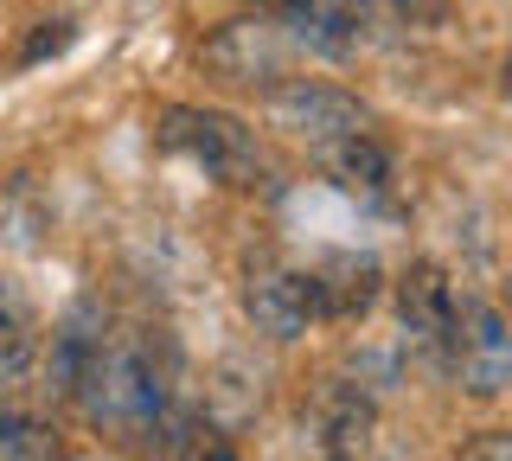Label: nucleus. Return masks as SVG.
<instances>
[{"mask_svg": "<svg viewBox=\"0 0 512 461\" xmlns=\"http://www.w3.org/2000/svg\"><path fill=\"white\" fill-rule=\"evenodd\" d=\"M455 461H512V436H506V429H480Z\"/></svg>", "mask_w": 512, "mask_h": 461, "instance_id": "obj_18", "label": "nucleus"}, {"mask_svg": "<svg viewBox=\"0 0 512 461\" xmlns=\"http://www.w3.org/2000/svg\"><path fill=\"white\" fill-rule=\"evenodd\" d=\"M269 20L282 26L288 52H314L333 65L365 45V0H276Z\"/></svg>", "mask_w": 512, "mask_h": 461, "instance_id": "obj_7", "label": "nucleus"}, {"mask_svg": "<svg viewBox=\"0 0 512 461\" xmlns=\"http://www.w3.org/2000/svg\"><path fill=\"white\" fill-rule=\"evenodd\" d=\"M320 167H327L346 193H384V186H391V154H384V141L372 129L320 141Z\"/></svg>", "mask_w": 512, "mask_h": 461, "instance_id": "obj_12", "label": "nucleus"}, {"mask_svg": "<svg viewBox=\"0 0 512 461\" xmlns=\"http://www.w3.org/2000/svg\"><path fill=\"white\" fill-rule=\"evenodd\" d=\"M391 13H397L404 26H423V33H429V26L448 20V0H391Z\"/></svg>", "mask_w": 512, "mask_h": 461, "instance_id": "obj_17", "label": "nucleus"}, {"mask_svg": "<svg viewBox=\"0 0 512 461\" xmlns=\"http://www.w3.org/2000/svg\"><path fill=\"white\" fill-rule=\"evenodd\" d=\"M173 378H180V353H173L167 327L109 321L71 404H84V417L116 429V436H148L173 410Z\"/></svg>", "mask_w": 512, "mask_h": 461, "instance_id": "obj_1", "label": "nucleus"}, {"mask_svg": "<svg viewBox=\"0 0 512 461\" xmlns=\"http://www.w3.org/2000/svg\"><path fill=\"white\" fill-rule=\"evenodd\" d=\"M256 7H276V0H256Z\"/></svg>", "mask_w": 512, "mask_h": 461, "instance_id": "obj_19", "label": "nucleus"}, {"mask_svg": "<svg viewBox=\"0 0 512 461\" xmlns=\"http://www.w3.org/2000/svg\"><path fill=\"white\" fill-rule=\"evenodd\" d=\"M39 359V314L20 295V282L0 276V385H20Z\"/></svg>", "mask_w": 512, "mask_h": 461, "instance_id": "obj_13", "label": "nucleus"}, {"mask_svg": "<svg viewBox=\"0 0 512 461\" xmlns=\"http://www.w3.org/2000/svg\"><path fill=\"white\" fill-rule=\"evenodd\" d=\"M314 423H320V442H327V461H352V455H365V442H372L378 410H372V397L359 385H327Z\"/></svg>", "mask_w": 512, "mask_h": 461, "instance_id": "obj_11", "label": "nucleus"}, {"mask_svg": "<svg viewBox=\"0 0 512 461\" xmlns=\"http://www.w3.org/2000/svg\"><path fill=\"white\" fill-rule=\"evenodd\" d=\"M448 372L461 378L474 397H500L512 385V333L506 314L493 301H474L455 327V346H448Z\"/></svg>", "mask_w": 512, "mask_h": 461, "instance_id": "obj_6", "label": "nucleus"}, {"mask_svg": "<svg viewBox=\"0 0 512 461\" xmlns=\"http://www.w3.org/2000/svg\"><path fill=\"white\" fill-rule=\"evenodd\" d=\"M244 314L263 340H301V333L314 327L308 269H256L244 282Z\"/></svg>", "mask_w": 512, "mask_h": 461, "instance_id": "obj_9", "label": "nucleus"}, {"mask_svg": "<svg viewBox=\"0 0 512 461\" xmlns=\"http://www.w3.org/2000/svg\"><path fill=\"white\" fill-rule=\"evenodd\" d=\"M397 321H404L410 346H423L436 365H448V346H455V327H461V301H455V282H448L442 263H410L397 276Z\"/></svg>", "mask_w": 512, "mask_h": 461, "instance_id": "obj_5", "label": "nucleus"}, {"mask_svg": "<svg viewBox=\"0 0 512 461\" xmlns=\"http://www.w3.org/2000/svg\"><path fill=\"white\" fill-rule=\"evenodd\" d=\"M103 327H109V308L96 295H84V301H71V308H64V321L52 333V353H45V385H52L58 397H77V385H84V365L96 353V340H103Z\"/></svg>", "mask_w": 512, "mask_h": 461, "instance_id": "obj_10", "label": "nucleus"}, {"mask_svg": "<svg viewBox=\"0 0 512 461\" xmlns=\"http://www.w3.org/2000/svg\"><path fill=\"white\" fill-rule=\"evenodd\" d=\"M148 436H154L160 461H237L231 436H224L212 417H199V410H167Z\"/></svg>", "mask_w": 512, "mask_h": 461, "instance_id": "obj_14", "label": "nucleus"}, {"mask_svg": "<svg viewBox=\"0 0 512 461\" xmlns=\"http://www.w3.org/2000/svg\"><path fill=\"white\" fill-rule=\"evenodd\" d=\"M308 295H314V321H365L384 295V269L359 250H333L308 269Z\"/></svg>", "mask_w": 512, "mask_h": 461, "instance_id": "obj_8", "label": "nucleus"}, {"mask_svg": "<svg viewBox=\"0 0 512 461\" xmlns=\"http://www.w3.org/2000/svg\"><path fill=\"white\" fill-rule=\"evenodd\" d=\"M199 65L218 77V84H237V90H256V84H282L288 71V39L276 20L263 13H244V20H224L212 39L199 45Z\"/></svg>", "mask_w": 512, "mask_h": 461, "instance_id": "obj_4", "label": "nucleus"}, {"mask_svg": "<svg viewBox=\"0 0 512 461\" xmlns=\"http://www.w3.org/2000/svg\"><path fill=\"white\" fill-rule=\"evenodd\" d=\"M0 461H64V442L32 410H0Z\"/></svg>", "mask_w": 512, "mask_h": 461, "instance_id": "obj_15", "label": "nucleus"}, {"mask_svg": "<svg viewBox=\"0 0 512 461\" xmlns=\"http://www.w3.org/2000/svg\"><path fill=\"white\" fill-rule=\"evenodd\" d=\"M71 39H77V20H71V13H52V20H39L26 33V45H20V58H13V65H45V58H58Z\"/></svg>", "mask_w": 512, "mask_h": 461, "instance_id": "obj_16", "label": "nucleus"}, {"mask_svg": "<svg viewBox=\"0 0 512 461\" xmlns=\"http://www.w3.org/2000/svg\"><path fill=\"white\" fill-rule=\"evenodd\" d=\"M154 141L167 154H180V161H192L205 180H218V186H256L263 180V148H256V135L237 116H224V109L167 103L154 116Z\"/></svg>", "mask_w": 512, "mask_h": 461, "instance_id": "obj_2", "label": "nucleus"}, {"mask_svg": "<svg viewBox=\"0 0 512 461\" xmlns=\"http://www.w3.org/2000/svg\"><path fill=\"white\" fill-rule=\"evenodd\" d=\"M263 116L269 129H288L301 141H340V135H359L372 129V109H365L352 90L327 84V77H282V84L263 90Z\"/></svg>", "mask_w": 512, "mask_h": 461, "instance_id": "obj_3", "label": "nucleus"}]
</instances>
